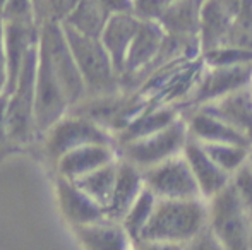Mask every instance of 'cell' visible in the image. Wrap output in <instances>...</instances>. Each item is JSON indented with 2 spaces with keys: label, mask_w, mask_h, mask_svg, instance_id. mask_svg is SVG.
Segmentation results:
<instances>
[{
  "label": "cell",
  "mask_w": 252,
  "mask_h": 250,
  "mask_svg": "<svg viewBox=\"0 0 252 250\" xmlns=\"http://www.w3.org/2000/svg\"><path fill=\"white\" fill-rule=\"evenodd\" d=\"M206 199H158L150 224L141 240L186 245L208 228ZM139 240V242H141Z\"/></svg>",
  "instance_id": "6da1fadb"
},
{
  "label": "cell",
  "mask_w": 252,
  "mask_h": 250,
  "mask_svg": "<svg viewBox=\"0 0 252 250\" xmlns=\"http://www.w3.org/2000/svg\"><path fill=\"white\" fill-rule=\"evenodd\" d=\"M63 33L86 84L88 96H103L124 89L120 74L117 72L100 38L86 36L65 26Z\"/></svg>",
  "instance_id": "7a4b0ae2"
},
{
  "label": "cell",
  "mask_w": 252,
  "mask_h": 250,
  "mask_svg": "<svg viewBox=\"0 0 252 250\" xmlns=\"http://www.w3.org/2000/svg\"><path fill=\"white\" fill-rule=\"evenodd\" d=\"M208 228L225 250H252L249 209L239 199L232 185L208 199Z\"/></svg>",
  "instance_id": "3957f363"
},
{
  "label": "cell",
  "mask_w": 252,
  "mask_h": 250,
  "mask_svg": "<svg viewBox=\"0 0 252 250\" xmlns=\"http://www.w3.org/2000/svg\"><path fill=\"white\" fill-rule=\"evenodd\" d=\"M38 67V45L24 62L16 84L7 93V127L12 146H24L36 136L34 127V83Z\"/></svg>",
  "instance_id": "277c9868"
},
{
  "label": "cell",
  "mask_w": 252,
  "mask_h": 250,
  "mask_svg": "<svg viewBox=\"0 0 252 250\" xmlns=\"http://www.w3.org/2000/svg\"><path fill=\"white\" fill-rule=\"evenodd\" d=\"M189 140V129H187V122L182 115L179 120L165 127L163 130H158V132L141 137V139L130 140V142L120 144L117 146V149H119V156L122 160L136 165L141 170H148L170 158L182 154Z\"/></svg>",
  "instance_id": "5b68a950"
},
{
  "label": "cell",
  "mask_w": 252,
  "mask_h": 250,
  "mask_svg": "<svg viewBox=\"0 0 252 250\" xmlns=\"http://www.w3.org/2000/svg\"><path fill=\"white\" fill-rule=\"evenodd\" d=\"M40 52L50 62L53 72L59 77L63 91L70 101V107L88 96L86 84L81 76L69 41L63 33V26L57 23H43L40 26Z\"/></svg>",
  "instance_id": "8992f818"
},
{
  "label": "cell",
  "mask_w": 252,
  "mask_h": 250,
  "mask_svg": "<svg viewBox=\"0 0 252 250\" xmlns=\"http://www.w3.org/2000/svg\"><path fill=\"white\" fill-rule=\"evenodd\" d=\"M47 156L55 163L65 153L88 144H115L117 140L110 130L96 122L77 113H69L62 117L43 136Z\"/></svg>",
  "instance_id": "52a82bcc"
},
{
  "label": "cell",
  "mask_w": 252,
  "mask_h": 250,
  "mask_svg": "<svg viewBox=\"0 0 252 250\" xmlns=\"http://www.w3.org/2000/svg\"><path fill=\"white\" fill-rule=\"evenodd\" d=\"M40 41V40H38ZM70 110V101L53 72L50 62L47 60L38 47L36 83H34V127L36 136L43 137L62 117Z\"/></svg>",
  "instance_id": "ba28073f"
},
{
  "label": "cell",
  "mask_w": 252,
  "mask_h": 250,
  "mask_svg": "<svg viewBox=\"0 0 252 250\" xmlns=\"http://www.w3.org/2000/svg\"><path fill=\"white\" fill-rule=\"evenodd\" d=\"M143 173L146 187L158 199H197L201 197L197 182L184 153L156 167L143 170Z\"/></svg>",
  "instance_id": "9c48e42d"
},
{
  "label": "cell",
  "mask_w": 252,
  "mask_h": 250,
  "mask_svg": "<svg viewBox=\"0 0 252 250\" xmlns=\"http://www.w3.org/2000/svg\"><path fill=\"white\" fill-rule=\"evenodd\" d=\"M252 83V63L247 65H230V67H209L204 63L199 81L194 87L192 94L186 105L184 110L197 108L201 105L211 103V101L223 98L230 93H235L239 89L251 86Z\"/></svg>",
  "instance_id": "30bf717a"
},
{
  "label": "cell",
  "mask_w": 252,
  "mask_h": 250,
  "mask_svg": "<svg viewBox=\"0 0 252 250\" xmlns=\"http://www.w3.org/2000/svg\"><path fill=\"white\" fill-rule=\"evenodd\" d=\"M166 41V33L158 21H141L139 31L129 48L124 70L120 74L122 87L127 81L148 77L155 70ZM144 83V81H143Z\"/></svg>",
  "instance_id": "8fae6325"
},
{
  "label": "cell",
  "mask_w": 252,
  "mask_h": 250,
  "mask_svg": "<svg viewBox=\"0 0 252 250\" xmlns=\"http://www.w3.org/2000/svg\"><path fill=\"white\" fill-rule=\"evenodd\" d=\"M117 160H119V149L115 144H88L69 151L55 161L57 177L79 180Z\"/></svg>",
  "instance_id": "7c38bea8"
},
{
  "label": "cell",
  "mask_w": 252,
  "mask_h": 250,
  "mask_svg": "<svg viewBox=\"0 0 252 250\" xmlns=\"http://www.w3.org/2000/svg\"><path fill=\"white\" fill-rule=\"evenodd\" d=\"M55 194L57 202H59V207L62 211L63 218L74 228L91 224L94 221H100L103 218H106L105 207H101L98 202H94L84 190L77 187L76 182L57 177Z\"/></svg>",
  "instance_id": "4fadbf2b"
},
{
  "label": "cell",
  "mask_w": 252,
  "mask_h": 250,
  "mask_svg": "<svg viewBox=\"0 0 252 250\" xmlns=\"http://www.w3.org/2000/svg\"><path fill=\"white\" fill-rule=\"evenodd\" d=\"M139 26L141 19L136 14L122 12L110 17L108 23L103 28L100 41L105 47L106 54L110 55L119 74H122L127 54H129L130 45H132L134 38H136L137 31H139Z\"/></svg>",
  "instance_id": "5bb4252c"
},
{
  "label": "cell",
  "mask_w": 252,
  "mask_h": 250,
  "mask_svg": "<svg viewBox=\"0 0 252 250\" xmlns=\"http://www.w3.org/2000/svg\"><path fill=\"white\" fill-rule=\"evenodd\" d=\"M184 156L192 170L202 199H211L230 184L232 177L213 161V158L209 156L201 142L190 139L184 149Z\"/></svg>",
  "instance_id": "9a60e30c"
},
{
  "label": "cell",
  "mask_w": 252,
  "mask_h": 250,
  "mask_svg": "<svg viewBox=\"0 0 252 250\" xmlns=\"http://www.w3.org/2000/svg\"><path fill=\"white\" fill-rule=\"evenodd\" d=\"M184 118L187 122L190 139L197 140L201 144H247L252 146L249 140L239 134L232 125L223 122L220 117L202 110V108H190L182 111Z\"/></svg>",
  "instance_id": "2e32d148"
},
{
  "label": "cell",
  "mask_w": 252,
  "mask_h": 250,
  "mask_svg": "<svg viewBox=\"0 0 252 250\" xmlns=\"http://www.w3.org/2000/svg\"><path fill=\"white\" fill-rule=\"evenodd\" d=\"M197 108L220 117L223 122L232 125L239 134H242L252 144V93L251 86L230 93L223 98L201 105Z\"/></svg>",
  "instance_id": "e0dca14e"
},
{
  "label": "cell",
  "mask_w": 252,
  "mask_h": 250,
  "mask_svg": "<svg viewBox=\"0 0 252 250\" xmlns=\"http://www.w3.org/2000/svg\"><path fill=\"white\" fill-rule=\"evenodd\" d=\"M235 16L237 10L226 0H204L199 28L202 54L225 43Z\"/></svg>",
  "instance_id": "ac0fdd59"
},
{
  "label": "cell",
  "mask_w": 252,
  "mask_h": 250,
  "mask_svg": "<svg viewBox=\"0 0 252 250\" xmlns=\"http://www.w3.org/2000/svg\"><path fill=\"white\" fill-rule=\"evenodd\" d=\"M76 235L84 250H134L136 245L122 223L108 216L76 228Z\"/></svg>",
  "instance_id": "d6986e66"
},
{
  "label": "cell",
  "mask_w": 252,
  "mask_h": 250,
  "mask_svg": "<svg viewBox=\"0 0 252 250\" xmlns=\"http://www.w3.org/2000/svg\"><path fill=\"white\" fill-rule=\"evenodd\" d=\"M144 189H146V184H144L143 170L119 156L115 189H113L112 200L106 209V216L110 220L120 221Z\"/></svg>",
  "instance_id": "ffe728a7"
},
{
  "label": "cell",
  "mask_w": 252,
  "mask_h": 250,
  "mask_svg": "<svg viewBox=\"0 0 252 250\" xmlns=\"http://www.w3.org/2000/svg\"><path fill=\"white\" fill-rule=\"evenodd\" d=\"M180 117H182V110H180L179 107H175V105L155 103V101H151V103L117 136V146L130 142V140L141 139V137L151 136V134L172 125L173 122L179 120Z\"/></svg>",
  "instance_id": "44dd1931"
},
{
  "label": "cell",
  "mask_w": 252,
  "mask_h": 250,
  "mask_svg": "<svg viewBox=\"0 0 252 250\" xmlns=\"http://www.w3.org/2000/svg\"><path fill=\"white\" fill-rule=\"evenodd\" d=\"M204 0H173L158 21L165 33L182 40H199Z\"/></svg>",
  "instance_id": "7402d4cb"
},
{
  "label": "cell",
  "mask_w": 252,
  "mask_h": 250,
  "mask_svg": "<svg viewBox=\"0 0 252 250\" xmlns=\"http://www.w3.org/2000/svg\"><path fill=\"white\" fill-rule=\"evenodd\" d=\"M110 17L112 16L103 9L98 0H81L76 10L63 23V26L81 34H86V36L100 38L103 28L108 23Z\"/></svg>",
  "instance_id": "603a6c76"
},
{
  "label": "cell",
  "mask_w": 252,
  "mask_h": 250,
  "mask_svg": "<svg viewBox=\"0 0 252 250\" xmlns=\"http://www.w3.org/2000/svg\"><path fill=\"white\" fill-rule=\"evenodd\" d=\"M117 168H119V160L100 168V170L93 171V173L86 175V177L79 178V180L72 182H76L77 187L84 190L94 202H98L106 211L110 206V200H112L113 189H115Z\"/></svg>",
  "instance_id": "cb8c5ba5"
},
{
  "label": "cell",
  "mask_w": 252,
  "mask_h": 250,
  "mask_svg": "<svg viewBox=\"0 0 252 250\" xmlns=\"http://www.w3.org/2000/svg\"><path fill=\"white\" fill-rule=\"evenodd\" d=\"M156 202H158V197L146 187L141 192V195L136 199V202L129 207L126 216L120 220V223L126 228L129 237L134 240V244H137V242L141 240L144 230H146V226L150 224L151 216H153V213H155Z\"/></svg>",
  "instance_id": "d4e9b609"
},
{
  "label": "cell",
  "mask_w": 252,
  "mask_h": 250,
  "mask_svg": "<svg viewBox=\"0 0 252 250\" xmlns=\"http://www.w3.org/2000/svg\"><path fill=\"white\" fill-rule=\"evenodd\" d=\"M208 154L213 158L216 165L221 168L223 171L232 177L239 168H242L247 161H251L252 156V146L247 144H202Z\"/></svg>",
  "instance_id": "484cf974"
},
{
  "label": "cell",
  "mask_w": 252,
  "mask_h": 250,
  "mask_svg": "<svg viewBox=\"0 0 252 250\" xmlns=\"http://www.w3.org/2000/svg\"><path fill=\"white\" fill-rule=\"evenodd\" d=\"M202 62L209 67H230V65H247L252 63V48L221 45L202 54Z\"/></svg>",
  "instance_id": "4316f807"
},
{
  "label": "cell",
  "mask_w": 252,
  "mask_h": 250,
  "mask_svg": "<svg viewBox=\"0 0 252 250\" xmlns=\"http://www.w3.org/2000/svg\"><path fill=\"white\" fill-rule=\"evenodd\" d=\"M0 21L7 24H24V26H40L34 0H7Z\"/></svg>",
  "instance_id": "83f0119b"
},
{
  "label": "cell",
  "mask_w": 252,
  "mask_h": 250,
  "mask_svg": "<svg viewBox=\"0 0 252 250\" xmlns=\"http://www.w3.org/2000/svg\"><path fill=\"white\" fill-rule=\"evenodd\" d=\"M81 0H41L38 9V21L40 26L43 23H57L63 24L76 10Z\"/></svg>",
  "instance_id": "f1b7e54d"
},
{
  "label": "cell",
  "mask_w": 252,
  "mask_h": 250,
  "mask_svg": "<svg viewBox=\"0 0 252 250\" xmlns=\"http://www.w3.org/2000/svg\"><path fill=\"white\" fill-rule=\"evenodd\" d=\"M230 185L247 209H252V158L230 178Z\"/></svg>",
  "instance_id": "f546056e"
},
{
  "label": "cell",
  "mask_w": 252,
  "mask_h": 250,
  "mask_svg": "<svg viewBox=\"0 0 252 250\" xmlns=\"http://www.w3.org/2000/svg\"><path fill=\"white\" fill-rule=\"evenodd\" d=\"M173 0H134L132 12L141 21H159Z\"/></svg>",
  "instance_id": "4dcf8cb0"
},
{
  "label": "cell",
  "mask_w": 252,
  "mask_h": 250,
  "mask_svg": "<svg viewBox=\"0 0 252 250\" xmlns=\"http://www.w3.org/2000/svg\"><path fill=\"white\" fill-rule=\"evenodd\" d=\"M184 250H225V247L209 228H204L199 235H196L192 240L184 245Z\"/></svg>",
  "instance_id": "1f68e13d"
},
{
  "label": "cell",
  "mask_w": 252,
  "mask_h": 250,
  "mask_svg": "<svg viewBox=\"0 0 252 250\" xmlns=\"http://www.w3.org/2000/svg\"><path fill=\"white\" fill-rule=\"evenodd\" d=\"M12 146L9 137V127H7V94H0V156L9 151Z\"/></svg>",
  "instance_id": "d6a6232c"
},
{
  "label": "cell",
  "mask_w": 252,
  "mask_h": 250,
  "mask_svg": "<svg viewBox=\"0 0 252 250\" xmlns=\"http://www.w3.org/2000/svg\"><path fill=\"white\" fill-rule=\"evenodd\" d=\"M9 84V62H7L5 40H3V24L0 21V94L7 91Z\"/></svg>",
  "instance_id": "836d02e7"
},
{
  "label": "cell",
  "mask_w": 252,
  "mask_h": 250,
  "mask_svg": "<svg viewBox=\"0 0 252 250\" xmlns=\"http://www.w3.org/2000/svg\"><path fill=\"white\" fill-rule=\"evenodd\" d=\"M101 3V7L110 14V16H115V14L122 12H132L134 0H98Z\"/></svg>",
  "instance_id": "e575fe53"
},
{
  "label": "cell",
  "mask_w": 252,
  "mask_h": 250,
  "mask_svg": "<svg viewBox=\"0 0 252 250\" xmlns=\"http://www.w3.org/2000/svg\"><path fill=\"white\" fill-rule=\"evenodd\" d=\"M134 250H184V245L170 244V242H153L141 240L134 245Z\"/></svg>",
  "instance_id": "d590c367"
},
{
  "label": "cell",
  "mask_w": 252,
  "mask_h": 250,
  "mask_svg": "<svg viewBox=\"0 0 252 250\" xmlns=\"http://www.w3.org/2000/svg\"><path fill=\"white\" fill-rule=\"evenodd\" d=\"M5 3H7V0H0V14H2L3 7H5Z\"/></svg>",
  "instance_id": "8d00e7d4"
},
{
  "label": "cell",
  "mask_w": 252,
  "mask_h": 250,
  "mask_svg": "<svg viewBox=\"0 0 252 250\" xmlns=\"http://www.w3.org/2000/svg\"><path fill=\"white\" fill-rule=\"evenodd\" d=\"M249 220H251V242H252V209L249 211Z\"/></svg>",
  "instance_id": "74e56055"
},
{
  "label": "cell",
  "mask_w": 252,
  "mask_h": 250,
  "mask_svg": "<svg viewBox=\"0 0 252 250\" xmlns=\"http://www.w3.org/2000/svg\"><path fill=\"white\" fill-rule=\"evenodd\" d=\"M251 93H252V83H251Z\"/></svg>",
  "instance_id": "f35d334b"
},
{
  "label": "cell",
  "mask_w": 252,
  "mask_h": 250,
  "mask_svg": "<svg viewBox=\"0 0 252 250\" xmlns=\"http://www.w3.org/2000/svg\"><path fill=\"white\" fill-rule=\"evenodd\" d=\"M251 158H252V156H251Z\"/></svg>",
  "instance_id": "ab89813d"
}]
</instances>
